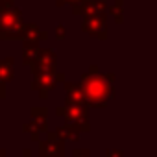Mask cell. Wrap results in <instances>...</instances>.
<instances>
[{
  "label": "cell",
  "mask_w": 157,
  "mask_h": 157,
  "mask_svg": "<svg viewBox=\"0 0 157 157\" xmlns=\"http://www.w3.org/2000/svg\"><path fill=\"white\" fill-rule=\"evenodd\" d=\"M115 74H100L98 67H91L87 74H83L80 89L83 93L85 104H91L94 107H104L109 98L115 96V87H113Z\"/></svg>",
  "instance_id": "obj_1"
},
{
  "label": "cell",
  "mask_w": 157,
  "mask_h": 157,
  "mask_svg": "<svg viewBox=\"0 0 157 157\" xmlns=\"http://www.w3.org/2000/svg\"><path fill=\"white\" fill-rule=\"evenodd\" d=\"M22 30L24 22L19 10L0 11V39H19Z\"/></svg>",
  "instance_id": "obj_2"
},
{
  "label": "cell",
  "mask_w": 157,
  "mask_h": 157,
  "mask_svg": "<svg viewBox=\"0 0 157 157\" xmlns=\"http://www.w3.org/2000/svg\"><path fill=\"white\" fill-rule=\"evenodd\" d=\"M56 52L54 50H41L39 56L35 57V61L32 63V70L35 76L39 74H56Z\"/></svg>",
  "instance_id": "obj_3"
},
{
  "label": "cell",
  "mask_w": 157,
  "mask_h": 157,
  "mask_svg": "<svg viewBox=\"0 0 157 157\" xmlns=\"http://www.w3.org/2000/svg\"><path fill=\"white\" fill-rule=\"evenodd\" d=\"M63 82V74H39L33 78V83H32V89L33 91H39L43 94V98H46V94L56 87V83Z\"/></svg>",
  "instance_id": "obj_4"
},
{
  "label": "cell",
  "mask_w": 157,
  "mask_h": 157,
  "mask_svg": "<svg viewBox=\"0 0 157 157\" xmlns=\"http://www.w3.org/2000/svg\"><path fill=\"white\" fill-rule=\"evenodd\" d=\"M82 28L93 35V37H98V39H105V17L104 15H91V17H85Z\"/></svg>",
  "instance_id": "obj_5"
},
{
  "label": "cell",
  "mask_w": 157,
  "mask_h": 157,
  "mask_svg": "<svg viewBox=\"0 0 157 157\" xmlns=\"http://www.w3.org/2000/svg\"><path fill=\"white\" fill-rule=\"evenodd\" d=\"M41 157H61L63 155V140L56 137V133H48L46 140L39 144Z\"/></svg>",
  "instance_id": "obj_6"
},
{
  "label": "cell",
  "mask_w": 157,
  "mask_h": 157,
  "mask_svg": "<svg viewBox=\"0 0 157 157\" xmlns=\"http://www.w3.org/2000/svg\"><path fill=\"white\" fill-rule=\"evenodd\" d=\"M57 115L65 117L68 124H74V122H87L89 111L87 105H67V107H57Z\"/></svg>",
  "instance_id": "obj_7"
},
{
  "label": "cell",
  "mask_w": 157,
  "mask_h": 157,
  "mask_svg": "<svg viewBox=\"0 0 157 157\" xmlns=\"http://www.w3.org/2000/svg\"><path fill=\"white\" fill-rule=\"evenodd\" d=\"M21 37L24 39V44H39V41L46 39V32H43L37 24H26Z\"/></svg>",
  "instance_id": "obj_8"
},
{
  "label": "cell",
  "mask_w": 157,
  "mask_h": 157,
  "mask_svg": "<svg viewBox=\"0 0 157 157\" xmlns=\"http://www.w3.org/2000/svg\"><path fill=\"white\" fill-rule=\"evenodd\" d=\"M65 89H67V105H87L85 104V98H83V93L80 89V85L76 83H65Z\"/></svg>",
  "instance_id": "obj_9"
},
{
  "label": "cell",
  "mask_w": 157,
  "mask_h": 157,
  "mask_svg": "<svg viewBox=\"0 0 157 157\" xmlns=\"http://www.w3.org/2000/svg\"><path fill=\"white\" fill-rule=\"evenodd\" d=\"M15 59L13 57H6L0 59V85H6L8 82L13 80L15 76Z\"/></svg>",
  "instance_id": "obj_10"
},
{
  "label": "cell",
  "mask_w": 157,
  "mask_h": 157,
  "mask_svg": "<svg viewBox=\"0 0 157 157\" xmlns=\"http://www.w3.org/2000/svg\"><path fill=\"white\" fill-rule=\"evenodd\" d=\"M22 129H24L26 133H30V137H32L33 140H39V137L46 131V118H33V122L26 124Z\"/></svg>",
  "instance_id": "obj_11"
},
{
  "label": "cell",
  "mask_w": 157,
  "mask_h": 157,
  "mask_svg": "<svg viewBox=\"0 0 157 157\" xmlns=\"http://www.w3.org/2000/svg\"><path fill=\"white\" fill-rule=\"evenodd\" d=\"M56 137H57L59 140H78V139H80V133H78L70 124H67V126L57 128Z\"/></svg>",
  "instance_id": "obj_12"
},
{
  "label": "cell",
  "mask_w": 157,
  "mask_h": 157,
  "mask_svg": "<svg viewBox=\"0 0 157 157\" xmlns=\"http://www.w3.org/2000/svg\"><path fill=\"white\" fill-rule=\"evenodd\" d=\"M39 52H41L39 44H24V52H22V59H24V63L32 65V63L35 61V57L39 56Z\"/></svg>",
  "instance_id": "obj_13"
},
{
  "label": "cell",
  "mask_w": 157,
  "mask_h": 157,
  "mask_svg": "<svg viewBox=\"0 0 157 157\" xmlns=\"http://www.w3.org/2000/svg\"><path fill=\"white\" fill-rule=\"evenodd\" d=\"M124 6V0H115V8H111V13H113V17L117 19V22L120 24L122 22V8Z\"/></svg>",
  "instance_id": "obj_14"
},
{
  "label": "cell",
  "mask_w": 157,
  "mask_h": 157,
  "mask_svg": "<svg viewBox=\"0 0 157 157\" xmlns=\"http://www.w3.org/2000/svg\"><path fill=\"white\" fill-rule=\"evenodd\" d=\"M10 10H15L13 0H0V11H10Z\"/></svg>",
  "instance_id": "obj_15"
},
{
  "label": "cell",
  "mask_w": 157,
  "mask_h": 157,
  "mask_svg": "<svg viewBox=\"0 0 157 157\" xmlns=\"http://www.w3.org/2000/svg\"><path fill=\"white\" fill-rule=\"evenodd\" d=\"M32 117L33 118H46V107H33Z\"/></svg>",
  "instance_id": "obj_16"
},
{
  "label": "cell",
  "mask_w": 157,
  "mask_h": 157,
  "mask_svg": "<svg viewBox=\"0 0 157 157\" xmlns=\"http://www.w3.org/2000/svg\"><path fill=\"white\" fill-rule=\"evenodd\" d=\"M65 2H68V4H72L74 8H80V6H83L85 2H89V0H57V4H59V6H63Z\"/></svg>",
  "instance_id": "obj_17"
},
{
  "label": "cell",
  "mask_w": 157,
  "mask_h": 157,
  "mask_svg": "<svg viewBox=\"0 0 157 157\" xmlns=\"http://www.w3.org/2000/svg\"><path fill=\"white\" fill-rule=\"evenodd\" d=\"M70 157H91V153H89V150H76Z\"/></svg>",
  "instance_id": "obj_18"
},
{
  "label": "cell",
  "mask_w": 157,
  "mask_h": 157,
  "mask_svg": "<svg viewBox=\"0 0 157 157\" xmlns=\"http://www.w3.org/2000/svg\"><path fill=\"white\" fill-rule=\"evenodd\" d=\"M56 35H57V39H59V41H63V39H65V28H63V26H57Z\"/></svg>",
  "instance_id": "obj_19"
},
{
  "label": "cell",
  "mask_w": 157,
  "mask_h": 157,
  "mask_svg": "<svg viewBox=\"0 0 157 157\" xmlns=\"http://www.w3.org/2000/svg\"><path fill=\"white\" fill-rule=\"evenodd\" d=\"M107 157H124L120 150H107Z\"/></svg>",
  "instance_id": "obj_20"
},
{
  "label": "cell",
  "mask_w": 157,
  "mask_h": 157,
  "mask_svg": "<svg viewBox=\"0 0 157 157\" xmlns=\"http://www.w3.org/2000/svg\"><path fill=\"white\" fill-rule=\"evenodd\" d=\"M6 96V89H4V85H0V100H2Z\"/></svg>",
  "instance_id": "obj_21"
},
{
  "label": "cell",
  "mask_w": 157,
  "mask_h": 157,
  "mask_svg": "<svg viewBox=\"0 0 157 157\" xmlns=\"http://www.w3.org/2000/svg\"><path fill=\"white\" fill-rule=\"evenodd\" d=\"M30 153H32V151H30V150H24V153H22V157H32V155H30Z\"/></svg>",
  "instance_id": "obj_22"
},
{
  "label": "cell",
  "mask_w": 157,
  "mask_h": 157,
  "mask_svg": "<svg viewBox=\"0 0 157 157\" xmlns=\"http://www.w3.org/2000/svg\"><path fill=\"white\" fill-rule=\"evenodd\" d=\"M0 157H4V150H0Z\"/></svg>",
  "instance_id": "obj_23"
}]
</instances>
